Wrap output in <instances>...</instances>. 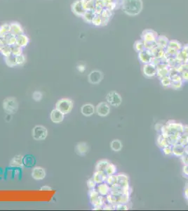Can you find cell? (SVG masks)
<instances>
[{
  "label": "cell",
  "mask_w": 188,
  "mask_h": 211,
  "mask_svg": "<svg viewBox=\"0 0 188 211\" xmlns=\"http://www.w3.org/2000/svg\"><path fill=\"white\" fill-rule=\"evenodd\" d=\"M122 9L124 13L128 16H137L143 9V2L142 0H124Z\"/></svg>",
  "instance_id": "cell-1"
},
{
  "label": "cell",
  "mask_w": 188,
  "mask_h": 211,
  "mask_svg": "<svg viewBox=\"0 0 188 211\" xmlns=\"http://www.w3.org/2000/svg\"><path fill=\"white\" fill-rule=\"evenodd\" d=\"M73 106H74L73 101L68 98H61L56 104V109L65 115L70 113L72 111Z\"/></svg>",
  "instance_id": "cell-2"
},
{
  "label": "cell",
  "mask_w": 188,
  "mask_h": 211,
  "mask_svg": "<svg viewBox=\"0 0 188 211\" xmlns=\"http://www.w3.org/2000/svg\"><path fill=\"white\" fill-rule=\"evenodd\" d=\"M89 196L90 202L94 207H103L105 203L106 199L105 198V196H103L100 195L96 189H89Z\"/></svg>",
  "instance_id": "cell-3"
},
{
  "label": "cell",
  "mask_w": 188,
  "mask_h": 211,
  "mask_svg": "<svg viewBox=\"0 0 188 211\" xmlns=\"http://www.w3.org/2000/svg\"><path fill=\"white\" fill-rule=\"evenodd\" d=\"M3 109L6 113L9 115L16 113L18 109V103L15 97H7L3 101L2 104Z\"/></svg>",
  "instance_id": "cell-4"
},
{
  "label": "cell",
  "mask_w": 188,
  "mask_h": 211,
  "mask_svg": "<svg viewBox=\"0 0 188 211\" xmlns=\"http://www.w3.org/2000/svg\"><path fill=\"white\" fill-rule=\"evenodd\" d=\"M48 135L47 129L42 125H36L32 130V136L34 140H44Z\"/></svg>",
  "instance_id": "cell-5"
},
{
  "label": "cell",
  "mask_w": 188,
  "mask_h": 211,
  "mask_svg": "<svg viewBox=\"0 0 188 211\" xmlns=\"http://www.w3.org/2000/svg\"><path fill=\"white\" fill-rule=\"evenodd\" d=\"M107 103H108L110 106L114 107H118L121 105L122 102V98H121L120 94H118L117 91H112L107 94L106 97Z\"/></svg>",
  "instance_id": "cell-6"
},
{
  "label": "cell",
  "mask_w": 188,
  "mask_h": 211,
  "mask_svg": "<svg viewBox=\"0 0 188 211\" xmlns=\"http://www.w3.org/2000/svg\"><path fill=\"white\" fill-rule=\"evenodd\" d=\"M110 106L107 102H100L96 107V112L99 116L105 117L110 113Z\"/></svg>",
  "instance_id": "cell-7"
},
{
  "label": "cell",
  "mask_w": 188,
  "mask_h": 211,
  "mask_svg": "<svg viewBox=\"0 0 188 211\" xmlns=\"http://www.w3.org/2000/svg\"><path fill=\"white\" fill-rule=\"evenodd\" d=\"M103 78V74L101 71L95 70L91 71L88 75V80L91 84H97L102 81Z\"/></svg>",
  "instance_id": "cell-8"
},
{
  "label": "cell",
  "mask_w": 188,
  "mask_h": 211,
  "mask_svg": "<svg viewBox=\"0 0 188 211\" xmlns=\"http://www.w3.org/2000/svg\"><path fill=\"white\" fill-rule=\"evenodd\" d=\"M143 71L144 75H145L146 77H154L157 75V66L154 65V64L152 63H146L143 66Z\"/></svg>",
  "instance_id": "cell-9"
},
{
  "label": "cell",
  "mask_w": 188,
  "mask_h": 211,
  "mask_svg": "<svg viewBox=\"0 0 188 211\" xmlns=\"http://www.w3.org/2000/svg\"><path fill=\"white\" fill-rule=\"evenodd\" d=\"M71 9H72V12L75 13V15L77 16L82 17L84 13L86 12V11L84 10V9L82 6L81 0H76L71 5Z\"/></svg>",
  "instance_id": "cell-10"
},
{
  "label": "cell",
  "mask_w": 188,
  "mask_h": 211,
  "mask_svg": "<svg viewBox=\"0 0 188 211\" xmlns=\"http://www.w3.org/2000/svg\"><path fill=\"white\" fill-rule=\"evenodd\" d=\"M65 118V114H63L59 110L55 109L52 110L50 114V118L53 123L55 124H59L62 123Z\"/></svg>",
  "instance_id": "cell-11"
},
{
  "label": "cell",
  "mask_w": 188,
  "mask_h": 211,
  "mask_svg": "<svg viewBox=\"0 0 188 211\" xmlns=\"http://www.w3.org/2000/svg\"><path fill=\"white\" fill-rule=\"evenodd\" d=\"M32 177L35 180H42L46 177L45 170L42 167L37 166L34 167L32 171Z\"/></svg>",
  "instance_id": "cell-12"
},
{
  "label": "cell",
  "mask_w": 188,
  "mask_h": 211,
  "mask_svg": "<svg viewBox=\"0 0 188 211\" xmlns=\"http://www.w3.org/2000/svg\"><path fill=\"white\" fill-rule=\"evenodd\" d=\"M117 175V184L125 189H131L129 186V178L124 173L118 174Z\"/></svg>",
  "instance_id": "cell-13"
},
{
  "label": "cell",
  "mask_w": 188,
  "mask_h": 211,
  "mask_svg": "<svg viewBox=\"0 0 188 211\" xmlns=\"http://www.w3.org/2000/svg\"><path fill=\"white\" fill-rule=\"evenodd\" d=\"M10 33L15 36H17L24 33V30L19 23L12 22L10 23Z\"/></svg>",
  "instance_id": "cell-14"
},
{
  "label": "cell",
  "mask_w": 188,
  "mask_h": 211,
  "mask_svg": "<svg viewBox=\"0 0 188 211\" xmlns=\"http://www.w3.org/2000/svg\"><path fill=\"white\" fill-rule=\"evenodd\" d=\"M96 189L99 194L103 196H106L107 194L110 193V186L107 184L105 182L97 184Z\"/></svg>",
  "instance_id": "cell-15"
},
{
  "label": "cell",
  "mask_w": 188,
  "mask_h": 211,
  "mask_svg": "<svg viewBox=\"0 0 188 211\" xmlns=\"http://www.w3.org/2000/svg\"><path fill=\"white\" fill-rule=\"evenodd\" d=\"M96 111V108L91 104H86L82 106L81 108V113L86 117L93 116Z\"/></svg>",
  "instance_id": "cell-16"
},
{
  "label": "cell",
  "mask_w": 188,
  "mask_h": 211,
  "mask_svg": "<svg viewBox=\"0 0 188 211\" xmlns=\"http://www.w3.org/2000/svg\"><path fill=\"white\" fill-rule=\"evenodd\" d=\"M107 175H106L105 171L103 170H96L95 173H93V179L95 181L97 184H100V183L105 182L106 180Z\"/></svg>",
  "instance_id": "cell-17"
},
{
  "label": "cell",
  "mask_w": 188,
  "mask_h": 211,
  "mask_svg": "<svg viewBox=\"0 0 188 211\" xmlns=\"http://www.w3.org/2000/svg\"><path fill=\"white\" fill-rule=\"evenodd\" d=\"M153 56L152 54V52H148V50H143L140 52L139 54V59L140 60L142 61V63H151V61H152Z\"/></svg>",
  "instance_id": "cell-18"
},
{
  "label": "cell",
  "mask_w": 188,
  "mask_h": 211,
  "mask_svg": "<svg viewBox=\"0 0 188 211\" xmlns=\"http://www.w3.org/2000/svg\"><path fill=\"white\" fill-rule=\"evenodd\" d=\"M23 158L22 155H16L11 160L9 166L11 167H23L24 166Z\"/></svg>",
  "instance_id": "cell-19"
},
{
  "label": "cell",
  "mask_w": 188,
  "mask_h": 211,
  "mask_svg": "<svg viewBox=\"0 0 188 211\" xmlns=\"http://www.w3.org/2000/svg\"><path fill=\"white\" fill-rule=\"evenodd\" d=\"M30 39L26 34L23 33L16 36V45L22 48H25L28 45Z\"/></svg>",
  "instance_id": "cell-20"
},
{
  "label": "cell",
  "mask_w": 188,
  "mask_h": 211,
  "mask_svg": "<svg viewBox=\"0 0 188 211\" xmlns=\"http://www.w3.org/2000/svg\"><path fill=\"white\" fill-rule=\"evenodd\" d=\"M172 154L176 157H182L185 154V146L176 144L172 146Z\"/></svg>",
  "instance_id": "cell-21"
},
{
  "label": "cell",
  "mask_w": 188,
  "mask_h": 211,
  "mask_svg": "<svg viewBox=\"0 0 188 211\" xmlns=\"http://www.w3.org/2000/svg\"><path fill=\"white\" fill-rule=\"evenodd\" d=\"M89 149V145L86 142H79L77 144L76 147H75V151L77 154L80 156H84L88 153Z\"/></svg>",
  "instance_id": "cell-22"
},
{
  "label": "cell",
  "mask_w": 188,
  "mask_h": 211,
  "mask_svg": "<svg viewBox=\"0 0 188 211\" xmlns=\"http://www.w3.org/2000/svg\"><path fill=\"white\" fill-rule=\"evenodd\" d=\"M81 2L84 10L86 11H93L96 6V3L94 0H81Z\"/></svg>",
  "instance_id": "cell-23"
},
{
  "label": "cell",
  "mask_w": 188,
  "mask_h": 211,
  "mask_svg": "<svg viewBox=\"0 0 188 211\" xmlns=\"http://www.w3.org/2000/svg\"><path fill=\"white\" fill-rule=\"evenodd\" d=\"M110 163L109 162V160H107L106 159L98 160L96 164V167H95L96 170L105 171V169L107 168V167L108 166V165Z\"/></svg>",
  "instance_id": "cell-24"
},
{
  "label": "cell",
  "mask_w": 188,
  "mask_h": 211,
  "mask_svg": "<svg viewBox=\"0 0 188 211\" xmlns=\"http://www.w3.org/2000/svg\"><path fill=\"white\" fill-rule=\"evenodd\" d=\"M157 144L158 146H159L160 148H164L166 147V146L171 145L170 144H169V141L168 140V138L166 137L163 136L162 134H160L159 135V137H158L157 138Z\"/></svg>",
  "instance_id": "cell-25"
},
{
  "label": "cell",
  "mask_w": 188,
  "mask_h": 211,
  "mask_svg": "<svg viewBox=\"0 0 188 211\" xmlns=\"http://www.w3.org/2000/svg\"><path fill=\"white\" fill-rule=\"evenodd\" d=\"M10 33V23H4L0 26V38H3Z\"/></svg>",
  "instance_id": "cell-26"
},
{
  "label": "cell",
  "mask_w": 188,
  "mask_h": 211,
  "mask_svg": "<svg viewBox=\"0 0 188 211\" xmlns=\"http://www.w3.org/2000/svg\"><path fill=\"white\" fill-rule=\"evenodd\" d=\"M4 38L6 40V45L10 46V47H13L16 45V36L12 35V34L9 33L7 35L4 37Z\"/></svg>",
  "instance_id": "cell-27"
},
{
  "label": "cell",
  "mask_w": 188,
  "mask_h": 211,
  "mask_svg": "<svg viewBox=\"0 0 188 211\" xmlns=\"http://www.w3.org/2000/svg\"><path fill=\"white\" fill-rule=\"evenodd\" d=\"M4 61H5V63H6V65H7L9 67H10V68L16 67V66H17L16 56H14L12 54H11V56H9L4 57Z\"/></svg>",
  "instance_id": "cell-28"
},
{
  "label": "cell",
  "mask_w": 188,
  "mask_h": 211,
  "mask_svg": "<svg viewBox=\"0 0 188 211\" xmlns=\"http://www.w3.org/2000/svg\"><path fill=\"white\" fill-rule=\"evenodd\" d=\"M110 147L112 151H115V152H119L122 148V144L119 139H114L110 143Z\"/></svg>",
  "instance_id": "cell-29"
},
{
  "label": "cell",
  "mask_w": 188,
  "mask_h": 211,
  "mask_svg": "<svg viewBox=\"0 0 188 211\" xmlns=\"http://www.w3.org/2000/svg\"><path fill=\"white\" fill-rule=\"evenodd\" d=\"M95 13L93 11H86L85 13H84V14L83 15V18L85 22H86L87 23H92V20L93 19L94 16H95Z\"/></svg>",
  "instance_id": "cell-30"
},
{
  "label": "cell",
  "mask_w": 188,
  "mask_h": 211,
  "mask_svg": "<svg viewBox=\"0 0 188 211\" xmlns=\"http://www.w3.org/2000/svg\"><path fill=\"white\" fill-rule=\"evenodd\" d=\"M117 171V170L116 166H114V165L112 163H110L105 170V173H106V175L107 176L116 175Z\"/></svg>",
  "instance_id": "cell-31"
},
{
  "label": "cell",
  "mask_w": 188,
  "mask_h": 211,
  "mask_svg": "<svg viewBox=\"0 0 188 211\" xmlns=\"http://www.w3.org/2000/svg\"><path fill=\"white\" fill-rule=\"evenodd\" d=\"M0 54H2V56L4 57H7V56H11V55L12 54V48L9 45L4 46V47H2V49L1 50V53H0Z\"/></svg>",
  "instance_id": "cell-32"
},
{
  "label": "cell",
  "mask_w": 188,
  "mask_h": 211,
  "mask_svg": "<svg viewBox=\"0 0 188 211\" xmlns=\"http://www.w3.org/2000/svg\"><path fill=\"white\" fill-rule=\"evenodd\" d=\"M105 182L110 186L117 184V175H113L107 176L106 180H105Z\"/></svg>",
  "instance_id": "cell-33"
},
{
  "label": "cell",
  "mask_w": 188,
  "mask_h": 211,
  "mask_svg": "<svg viewBox=\"0 0 188 211\" xmlns=\"http://www.w3.org/2000/svg\"><path fill=\"white\" fill-rule=\"evenodd\" d=\"M171 82L172 80L171 77H169V75H168V76H165L161 78V84L164 88H170L171 85Z\"/></svg>",
  "instance_id": "cell-34"
},
{
  "label": "cell",
  "mask_w": 188,
  "mask_h": 211,
  "mask_svg": "<svg viewBox=\"0 0 188 211\" xmlns=\"http://www.w3.org/2000/svg\"><path fill=\"white\" fill-rule=\"evenodd\" d=\"M11 48H12V55H13L14 56H18L23 54V48L20 47L16 45L11 47Z\"/></svg>",
  "instance_id": "cell-35"
},
{
  "label": "cell",
  "mask_w": 188,
  "mask_h": 211,
  "mask_svg": "<svg viewBox=\"0 0 188 211\" xmlns=\"http://www.w3.org/2000/svg\"><path fill=\"white\" fill-rule=\"evenodd\" d=\"M178 144H180L183 146H186L188 144V135L185 134H181L178 139Z\"/></svg>",
  "instance_id": "cell-36"
},
{
  "label": "cell",
  "mask_w": 188,
  "mask_h": 211,
  "mask_svg": "<svg viewBox=\"0 0 188 211\" xmlns=\"http://www.w3.org/2000/svg\"><path fill=\"white\" fill-rule=\"evenodd\" d=\"M23 163L24 166H26L27 167H31L33 166L34 164V160L33 158L32 157H26L23 158Z\"/></svg>",
  "instance_id": "cell-37"
},
{
  "label": "cell",
  "mask_w": 188,
  "mask_h": 211,
  "mask_svg": "<svg viewBox=\"0 0 188 211\" xmlns=\"http://www.w3.org/2000/svg\"><path fill=\"white\" fill-rule=\"evenodd\" d=\"M16 59L17 66H23L25 63H26V56H25V55L23 54L16 56Z\"/></svg>",
  "instance_id": "cell-38"
},
{
  "label": "cell",
  "mask_w": 188,
  "mask_h": 211,
  "mask_svg": "<svg viewBox=\"0 0 188 211\" xmlns=\"http://www.w3.org/2000/svg\"><path fill=\"white\" fill-rule=\"evenodd\" d=\"M42 98H43V95L41 91H34L33 94V98L35 101V102H40V101L42 99Z\"/></svg>",
  "instance_id": "cell-39"
},
{
  "label": "cell",
  "mask_w": 188,
  "mask_h": 211,
  "mask_svg": "<svg viewBox=\"0 0 188 211\" xmlns=\"http://www.w3.org/2000/svg\"><path fill=\"white\" fill-rule=\"evenodd\" d=\"M183 84V80H180V81H172L171 88H172L174 89H179L182 88Z\"/></svg>",
  "instance_id": "cell-40"
},
{
  "label": "cell",
  "mask_w": 188,
  "mask_h": 211,
  "mask_svg": "<svg viewBox=\"0 0 188 211\" xmlns=\"http://www.w3.org/2000/svg\"><path fill=\"white\" fill-rule=\"evenodd\" d=\"M92 23L95 26H100L102 24V18L100 15H95L92 20Z\"/></svg>",
  "instance_id": "cell-41"
},
{
  "label": "cell",
  "mask_w": 188,
  "mask_h": 211,
  "mask_svg": "<svg viewBox=\"0 0 188 211\" xmlns=\"http://www.w3.org/2000/svg\"><path fill=\"white\" fill-rule=\"evenodd\" d=\"M86 185L89 189H96L97 184H96L95 181L93 180V178H90L89 180H88V181H87Z\"/></svg>",
  "instance_id": "cell-42"
},
{
  "label": "cell",
  "mask_w": 188,
  "mask_h": 211,
  "mask_svg": "<svg viewBox=\"0 0 188 211\" xmlns=\"http://www.w3.org/2000/svg\"><path fill=\"white\" fill-rule=\"evenodd\" d=\"M172 145H169L166 146V147L162 148L163 153L165 156H171L172 155Z\"/></svg>",
  "instance_id": "cell-43"
},
{
  "label": "cell",
  "mask_w": 188,
  "mask_h": 211,
  "mask_svg": "<svg viewBox=\"0 0 188 211\" xmlns=\"http://www.w3.org/2000/svg\"><path fill=\"white\" fill-rule=\"evenodd\" d=\"M115 210H128V206L127 204H123V203H119L114 206Z\"/></svg>",
  "instance_id": "cell-44"
},
{
  "label": "cell",
  "mask_w": 188,
  "mask_h": 211,
  "mask_svg": "<svg viewBox=\"0 0 188 211\" xmlns=\"http://www.w3.org/2000/svg\"><path fill=\"white\" fill-rule=\"evenodd\" d=\"M103 210H115L114 206L109 203H105L104 206H103Z\"/></svg>",
  "instance_id": "cell-45"
},
{
  "label": "cell",
  "mask_w": 188,
  "mask_h": 211,
  "mask_svg": "<svg viewBox=\"0 0 188 211\" xmlns=\"http://www.w3.org/2000/svg\"><path fill=\"white\" fill-rule=\"evenodd\" d=\"M181 77H182L183 81L188 82V70H184L181 73Z\"/></svg>",
  "instance_id": "cell-46"
},
{
  "label": "cell",
  "mask_w": 188,
  "mask_h": 211,
  "mask_svg": "<svg viewBox=\"0 0 188 211\" xmlns=\"http://www.w3.org/2000/svg\"><path fill=\"white\" fill-rule=\"evenodd\" d=\"M180 159L183 165H188V155L184 154L182 157H180Z\"/></svg>",
  "instance_id": "cell-47"
},
{
  "label": "cell",
  "mask_w": 188,
  "mask_h": 211,
  "mask_svg": "<svg viewBox=\"0 0 188 211\" xmlns=\"http://www.w3.org/2000/svg\"><path fill=\"white\" fill-rule=\"evenodd\" d=\"M183 173L185 177L188 178V165H184L183 167Z\"/></svg>",
  "instance_id": "cell-48"
},
{
  "label": "cell",
  "mask_w": 188,
  "mask_h": 211,
  "mask_svg": "<svg viewBox=\"0 0 188 211\" xmlns=\"http://www.w3.org/2000/svg\"><path fill=\"white\" fill-rule=\"evenodd\" d=\"M77 68L80 73H82V72H84V70H86V66L83 65V64H79V65L77 66Z\"/></svg>",
  "instance_id": "cell-49"
},
{
  "label": "cell",
  "mask_w": 188,
  "mask_h": 211,
  "mask_svg": "<svg viewBox=\"0 0 188 211\" xmlns=\"http://www.w3.org/2000/svg\"><path fill=\"white\" fill-rule=\"evenodd\" d=\"M40 190L41 191H49V190H52V189L49 187V186L45 185V186H43V187L40 189Z\"/></svg>",
  "instance_id": "cell-50"
},
{
  "label": "cell",
  "mask_w": 188,
  "mask_h": 211,
  "mask_svg": "<svg viewBox=\"0 0 188 211\" xmlns=\"http://www.w3.org/2000/svg\"><path fill=\"white\" fill-rule=\"evenodd\" d=\"M184 196L186 200H188V187H185V191H184Z\"/></svg>",
  "instance_id": "cell-51"
},
{
  "label": "cell",
  "mask_w": 188,
  "mask_h": 211,
  "mask_svg": "<svg viewBox=\"0 0 188 211\" xmlns=\"http://www.w3.org/2000/svg\"><path fill=\"white\" fill-rule=\"evenodd\" d=\"M183 134L188 135V125H184V127H183Z\"/></svg>",
  "instance_id": "cell-52"
},
{
  "label": "cell",
  "mask_w": 188,
  "mask_h": 211,
  "mask_svg": "<svg viewBox=\"0 0 188 211\" xmlns=\"http://www.w3.org/2000/svg\"><path fill=\"white\" fill-rule=\"evenodd\" d=\"M183 66L184 68V70H188V60L185 62V64H183Z\"/></svg>",
  "instance_id": "cell-53"
},
{
  "label": "cell",
  "mask_w": 188,
  "mask_h": 211,
  "mask_svg": "<svg viewBox=\"0 0 188 211\" xmlns=\"http://www.w3.org/2000/svg\"><path fill=\"white\" fill-rule=\"evenodd\" d=\"M185 154L188 155V144L185 146Z\"/></svg>",
  "instance_id": "cell-54"
},
{
  "label": "cell",
  "mask_w": 188,
  "mask_h": 211,
  "mask_svg": "<svg viewBox=\"0 0 188 211\" xmlns=\"http://www.w3.org/2000/svg\"><path fill=\"white\" fill-rule=\"evenodd\" d=\"M187 204H188V200H187Z\"/></svg>",
  "instance_id": "cell-55"
}]
</instances>
